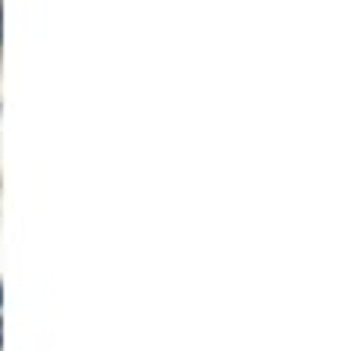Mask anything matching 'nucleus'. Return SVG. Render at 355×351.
Returning <instances> with one entry per match:
<instances>
[{"label": "nucleus", "instance_id": "nucleus-1", "mask_svg": "<svg viewBox=\"0 0 355 351\" xmlns=\"http://www.w3.org/2000/svg\"><path fill=\"white\" fill-rule=\"evenodd\" d=\"M0 305H4V287H0Z\"/></svg>", "mask_w": 355, "mask_h": 351}, {"label": "nucleus", "instance_id": "nucleus-2", "mask_svg": "<svg viewBox=\"0 0 355 351\" xmlns=\"http://www.w3.org/2000/svg\"><path fill=\"white\" fill-rule=\"evenodd\" d=\"M0 330H4V327H0ZM0 341H4V337H0Z\"/></svg>", "mask_w": 355, "mask_h": 351}]
</instances>
